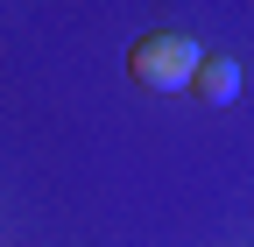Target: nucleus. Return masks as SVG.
<instances>
[{
    "instance_id": "nucleus-1",
    "label": "nucleus",
    "mask_w": 254,
    "mask_h": 247,
    "mask_svg": "<svg viewBox=\"0 0 254 247\" xmlns=\"http://www.w3.org/2000/svg\"><path fill=\"white\" fill-rule=\"evenodd\" d=\"M198 43L177 36V28H148V36L127 50V78L148 85V92H190V71H198Z\"/></svg>"
},
{
    "instance_id": "nucleus-2",
    "label": "nucleus",
    "mask_w": 254,
    "mask_h": 247,
    "mask_svg": "<svg viewBox=\"0 0 254 247\" xmlns=\"http://www.w3.org/2000/svg\"><path fill=\"white\" fill-rule=\"evenodd\" d=\"M190 92H198L205 106H233V99H240V64H233V57H198Z\"/></svg>"
}]
</instances>
